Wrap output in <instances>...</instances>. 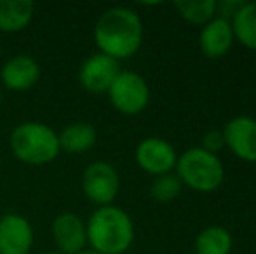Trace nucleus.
<instances>
[{
	"label": "nucleus",
	"instance_id": "1",
	"mask_svg": "<svg viewBox=\"0 0 256 254\" xmlns=\"http://www.w3.org/2000/svg\"><path fill=\"white\" fill-rule=\"evenodd\" d=\"M94 42L98 52L120 63L140 51L143 44V21L136 10L115 5L106 9L94 24Z\"/></svg>",
	"mask_w": 256,
	"mask_h": 254
},
{
	"label": "nucleus",
	"instance_id": "2",
	"mask_svg": "<svg viewBox=\"0 0 256 254\" xmlns=\"http://www.w3.org/2000/svg\"><path fill=\"white\" fill-rule=\"evenodd\" d=\"M88 246L102 254H124L134 242V223L122 207H98L86 223Z\"/></svg>",
	"mask_w": 256,
	"mask_h": 254
},
{
	"label": "nucleus",
	"instance_id": "3",
	"mask_svg": "<svg viewBox=\"0 0 256 254\" xmlns=\"http://www.w3.org/2000/svg\"><path fill=\"white\" fill-rule=\"evenodd\" d=\"M9 146L18 160L30 166H46L58 159L61 148L58 132L37 120L21 122L10 131Z\"/></svg>",
	"mask_w": 256,
	"mask_h": 254
},
{
	"label": "nucleus",
	"instance_id": "4",
	"mask_svg": "<svg viewBox=\"0 0 256 254\" xmlns=\"http://www.w3.org/2000/svg\"><path fill=\"white\" fill-rule=\"evenodd\" d=\"M174 169L183 187L200 193L218 190L225 180V167L222 159L214 153L206 152L200 146H194L178 155Z\"/></svg>",
	"mask_w": 256,
	"mask_h": 254
},
{
	"label": "nucleus",
	"instance_id": "5",
	"mask_svg": "<svg viewBox=\"0 0 256 254\" xmlns=\"http://www.w3.org/2000/svg\"><path fill=\"white\" fill-rule=\"evenodd\" d=\"M108 99L122 115H138L150 103V87L136 71L120 70L108 89Z\"/></svg>",
	"mask_w": 256,
	"mask_h": 254
},
{
	"label": "nucleus",
	"instance_id": "6",
	"mask_svg": "<svg viewBox=\"0 0 256 254\" xmlns=\"http://www.w3.org/2000/svg\"><path fill=\"white\" fill-rule=\"evenodd\" d=\"M82 192L86 199L98 207L112 206L120 190V176L110 162L96 160L82 173Z\"/></svg>",
	"mask_w": 256,
	"mask_h": 254
},
{
	"label": "nucleus",
	"instance_id": "7",
	"mask_svg": "<svg viewBox=\"0 0 256 254\" xmlns=\"http://www.w3.org/2000/svg\"><path fill=\"white\" fill-rule=\"evenodd\" d=\"M134 159L140 169L155 178L172 173L178 162V152L168 139L150 136L136 146Z\"/></svg>",
	"mask_w": 256,
	"mask_h": 254
},
{
	"label": "nucleus",
	"instance_id": "8",
	"mask_svg": "<svg viewBox=\"0 0 256 254\" xmlns=\"http://www.w3.org/2000/svg\"><path fill=\"white\" fill-rule=\"evenodd\" d=\"M118 73L120 63L103 52H94L78 68V84L91 94H104Z\"/></svg>",
	"mask_w": 256,
	"mask_h": 254
},
{
	"label": "nucleus",
	"instance_id": "9",
	"mask_svg": "<svg viewBox=\"0 0 256 254\" xmlns=\"http://www.w3.org/2000/svg\"><path fill=\"white\" fill-rule=\"evenodd\" d=\"M225 146L244 162H256V119L237 115L222 129Z\"/></svg>",
	"mask_w": 256,
	"mask_h": 254
},
{
	"label": "nucleus",
	"instance_id": "10",
	"mask_svg": "<svg viewBox=\"0 0 256 254\" xmlns=\"http://www.w3.org/2000/svg\"><path fill=\"white\" fill-rule=\"evenodd\" d=\"M54 246L63 254H78L88 249L86 221L75 213H61L51 225Z\"/></svg>",
	"mask_w": 256,
	"mask_h": 254
},
{
	"label": "nucleus",
	"instance_id": "11",
	"mask_svg": "<svg viewBox=\"0 0 256 254\" xmlns=\"http://www.w3.org/2000/svg\"><path fill=\"white\" fill-rule=\"evenodd\" d=\"M34 246L32 223L18 213L0 216V254H28Z\"/></svg>",
	"mask_w": 256,
	"mask_h": 254
},
{
	"label": "nucleus",
	"instance_id": "12",
	"mask_svg": "<svg viewBox=\"0 0 256 254\" xmlns=\"http://www.w3.org/2000/svg\"><path fill=\"white\" fill-rule=\"evenodd\" d=\"M40 64L37 63V59L28 54H18L4 63L0 70V80L9 91L24 92L35 87V84L40 80Z\"/></svg>",
	"mask_w": 256,
	"mask_h": 254
},
{
	"label": "nucleus",
	"instance_id": "13",
	"mask_svg": "<svg viewBox=\"0 0 256 254\" xmlns=\"http://www.w3.org/2000/svg\"><path fill=\"white\" fill-rule=\"evenodd\" d=\"M234 42H236V38H234L230 21L218 16L208 21L199 33V49L209 59H220L226 56L232 49Z\"/></svg>",
	"mask_w": 256,
	"mask_h": 254
},
{
	"label": "nucleus",
	"instance_id": "14",
	"mask_svg": "<svg viewBox=\"0 0 256 254\" xmlns=\"http://www.w3.org/2000/svg\"><path fill=\"white\" fill-rule=\"evenodd\" d=\"M60 148L72 155L86 153L96 145L98 141V131L89 122H74L63 127V131L58 134Z\"/></svg>",
	"mask_w": 256,
	"mask_h": 254
},
{
	"label": "nucleus",
	"instance_id": "15",
	"mask_svg": "<svg viewBox=\"0 0 256 254\" xmlns=\"http://www.w3.org/2000/svg\"><path fill=\"white\" fill-rule=\"evenodd\" d=\"M35 3L32 0H0V31L16 33L32 23Z\"/></svg>",
	"mask_w": 256,
	"mask_h": 254
},
{
	"label": "nucleus",
	"instance_id": "16",
	"mask_svg": "<svg viewBox=\"0 0 256 254\" xmlns=\"http://www.w3.org/2000/svg\"><path fill=\"white\" fill-rule=\"evenodd\" d=\"M232 248V234L218 225L206 227L196 237V254H230Z\"/></svg>",
	"mask_w": 256,
	"mask_h": 254
},
{
	"label": "nucleus",
	"instance_id": "17",
	"mask_svg": "<svg viewBox=\"0 0 256 254\" xmlns=\"http://www.w3.org/2000/svg\"><path fill=\"white\" fill-rule=\"evenodd\" d=\"M234 38L240 45L256 51V2H246L230 21Z\"/></svg>",
	"mask_w": 256,
	"mask_h": 254
},
{
	"label": "nucleus",
	"instance_id": "18",
	"mask_svg": "<svg viewBox=\"0 0 256 254\" xmlns=\"http://www.w3.org/2000/svg\"><path fill=\"white\" fill-rule=\"evenodd\" d=\"M174 9L186 23L204 26L216 16V0H178Z\"/></svg>",
	"mask_w": 256,
	"mask_h": 254
},
{
	"label": "nucleus",
	"instance_id": "19",
	"mask_svg": "<svg viewBox=\"0 0 256 254\" xmlns=\"http://www.w3.org/2000/svg\"><path fill=\"white\" fill-rule=\"evenodd\" d=\"M183 190V185L176 174H162V176H155L152 185H150V195L154 200L160 204L172 202L180 197Z\"/></svg>",
	"mask_w": 256,
	"mask_h": 254
},
{
	"label": "nucleus",
	"instance_id": "20",
	"mask_svg": "<svg viewBox=\"0 0 256 254\" xmlns=\"http://www.w3.org/2000/svg\"><path fill=\"white\" fill-rule=\"evenodd\" d=\"M223 146H225V141H223V132L218 131V129H211V131H208L202 136V145H200V148H204L206 152L218 155V152L223 148Z\"/></svg>",
	"mask_w": 256,
	"mask_h": 254
},
{
	"label": "nucleus",
	"instance_id": "21",
	"mask_svg": "<svg viewBox=\"0 0 256 254\" xmlns=\"http://www.w3.org/2000/svg\"><path fill=\"white\" fill-rule=\"evenodd\" d=\"M244 0H222L216 2V16L223 17L226 21H232L234 16L239 12V9L244 5Z\"/></svg>",
	"mask_w": 256,
	"mask_h": 254
},
{
	"label": "nucleus",
	"instance_id": "22",
	"mask_svg": "<svg viewBox=\"0 0 256 254\" xmlns=\"http://www.w3.org/2000/svg\"><path fill=\"white\" fill-rule=\"evenodd\" d=\"M78 254H102V253H98V251H92V249H84L82 253H78Z\"/></svg>",
	"mask_w": 256,
	"mask_h": 254
},
{
	"label": "nucleus",
	"instance_id": "23",
	"mask_svg": "<svg viewBox=\"0 0 256 254\" xmlns=\"http://www.w3.org/2000/svg\"><path fill=\"white\" fill-rule=\"evenodd\" d=\"M48 254H63V253H61V251H58V249H54V251H49Z\"/></svg>",
	"mask_w": 256,
	"mask_h": 254
},
{
	"label": "nucleus",
	"instance_id": "24",
	"mask_svg": "<svg viewBox=\"0 0 256 254\" xmlns=\"http://www.w3.org/2000/svg\"><path fill=\"white\" fill-rule=\"evenodd\" d=\"M2 101H4V98H2V92H0V108H2Z\"/></svg>",
	"mask_w": 256,
	"mask_h": 254
},
{
	"label": "nucleus",
	"instance_id": "25",
	"mask_svg": "<svg viewBox=\"0 0 256 254\" xmlns=\"http://www.w3.org/2000/svg\"><path fill=\"white\" fill-rule=\"evenodd\" d=\"M0 54H2V44H0Z\"/></svg>",
	"mask_w": 256,
	"mask_h": 254
}]
</instances>
